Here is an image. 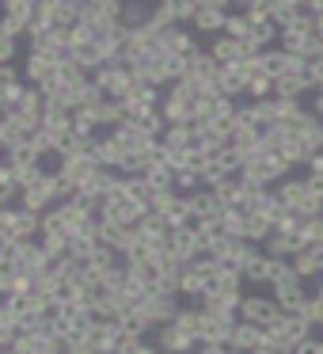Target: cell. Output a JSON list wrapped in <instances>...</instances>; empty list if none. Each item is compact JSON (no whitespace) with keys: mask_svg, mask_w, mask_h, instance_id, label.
<instances>
[{"mask_svg":"<svg viewBox=\"0 0 323 354\" xmlns=\"http://www.w3.org/2000/svg\"><path fill=\"white\" fill-rule=\"evenodd\" d=\"M57 202H65L61 198V183H57V171H42L35 183H27L23 191H19V206L31 209V214H50Z\"/></svg>","mask_w":323,"mask_h":354,"instance_id":"cell-1","label":"cell"},{"mask_svg":"<svg viewBox=\"0 0 323 354\" xmlns=\"http://www.w3.org/2000/svg\"><path fill=\"white\" fill-rule=\"evenodd\" d=\"M194 103H198V95H194V88L186 84V80L171 84L168 92H164V103H160L164 122L168 126H194Z\"/></svg>","mask_w":323,"mask_h":354,"instance_id":"cell-2","label":"cell"},{"mask_svg":"<svg viewBox=\"0 0 323 354\" xmlns=\"http://www.w3.org/2000/svg\"><path fill=\"white\" fill-rule=\"evenodd\" d=\"M262 335L270 339V343H282V346H289L293 354H297V346L304 343L308 335H312V324L308 320H300L297 313H277L274 320L262 328Z\"/></svg>","mask_w":323,"mask_h":354,"instance_id":"cell-3","label":"cell"},{"mask_svg":"<svg viewBox=\"0 0 323 354\" xmlns=\"http://www.w3.org/2000/svg\"><path fill=\"white\" fill-rule=\"evenodd\" d=\"M168 255L175 267H190L206 255V236L198 232V225H186V229H171L168 236Z\"/></svg>","mask_w":323,"mask_h":354,"instance_id":"cell-4","label":"cell"},{"mask_svg":"<svg viewBox=\"0 0 323 354\" xmlns=\"http://www.w3.org/2000/svg\"><path fill=\"white\" fill-rule=\"evenodd\" d=\"M4 305H8V313H12V320H16L19 331H42L50 324V305H46V301H39L35 293L8 297Z\"/></svg>","mask_w":323,"mask_h":354,"instance_id":"cell-5","label":"cell"},{"mask_svg":"<svg viewBox=\"0 0 323 354\" xmlns=\"http://www.w3.org/2000/svg\"><path fill=\"white\" fill-rule=\"evenodd\" d=\"M206 255H209L213 263H221V267H232V270H239V274H244L247 259L255 255V244L236 240V236H217L213 244L206 248Z\"/></svg>","mask_w":323,"mask_h":354,"instance_id":"cell-6","label":"cell"},{"mask_svg":"<svg viewBox=\"0 0 323 354\" xmlns=\"http://www.w3.org/2000/svg\"><path fill=\"white\" fill-rule=\"evenodd\" d=\"M80 24L92 27L95 35L122 24V4L118 0H80Z\"/></svg>","mask_w":323,"mask_h":354,"instance_id":"cell-7","label":"cell"},{"mask_svg":"<svg viewBox=\"0 0 323 354\" xmlns=\"http://www.w3.org/2000/svg\"><path fill=\"white\" fill-rule=\"evenodd\" d=\"M92 80L103 88V95L115 100V103H122L126 95L137 88V84H133V69H126V65H103V69L92 73Z\"/></svg>","mask_w":323,"mask_h":354,"instance_id":"cell-8","label":"cell"},{"mask_svg":"<svg viewBox=\"0 0 323 354\" xmlns=\"http://www.w3.org/2000/svg\"><path fill=\"white\" fill-rule=\"evenodd\" d=\"M126 331L118 328V320H95L92 328H88L84 343L92 346L95 354H118V346H122Z\"/></svg>","mask_w":323,"mask_h":354,"instance_id":"cell-9","label":"cell"},{"mask_svg":"<svg viewBox=\"0 0 323 354\" xmlns=\"http://www.w3.org/2000/svg\"><path fill=\"white\" fill-rule=\"evenodd\" d=\"M277 313H282L277 301L274 297H262V293H244V301H239V320L255 324V328H266Z\"/></svg>","mask_w":323,"mask_h":354,"instance_id":"cell-10","label":"cell"},{"mask_svg":"<svg viewBox=\"0 0 323 354\" xmlns=\"http://www.w3.org/2000/svg\"><path fill=\"white\" fill-rule=\"evenodd\" d=\"M232 4H224V0H202L198 4V16H194V27L206 35H224V27H228V16H232Z\"/></svg>","mask_w":323,"mask_h":354,"instance_id":"cell-11","label":"cell"},{"mask_svg":"<svg viewBox=\"0 0 323 354\" xmlns=\"http://www.w3.org/2000/svg\"><path fill=\"white\" fill-rule=\"evenodd\" d=\"M236 316H213V313H202V328H198V343H217V346H228L232 343V331H236Z\"/></svg>","mask_w":323,"mask_h":354,"instance_id":"cell-12","label":"cell"},{"mask_svg":"<svg viewBox=\"0 0 323 354\" xmlns=\"http://www.w3.org/2000/svg\"><path fill=\"white\" fill-rule=\"evenodd\" d=\"M50 263H54V259L46 255V248H42L39 240H23V244H16V270H23L27 278L50 270Z\"/></svg>","mask_w":323,"mask_h":354,"instance_id":"cell-13","label":"cell"},{"mask_svg":"<svg viewBox=\"0 0 323 354\" xmlns=\"http://www.w3.org/2000/svg\"><path fill=\"white\" fill-rule=\"evenodd\" d=\"M156 50H160L164 57H171V62H183V57H190L194 50H198V42H194L183 27H171V31L156 35Z\"/></svg>","mask_w":323,"mask_h":354,"instance_id":"cell-14","label":"cell"},{"mask_svg":"<svg viewBox=\"0 0 323 354\" xmlns=\"http://www.w3.org/2000/svg\"><path fill=\"white\" fill-rule=\"evenodd\" d=\"M137 308L156 324V328H164V324H175V316H179V308H183V305H179L175 297H168V293H148Z\"/></svg>","mask_w":323,"mask_h":354,"instance_id":"cell-15","label":"cell"},{"mask_svg":"<svg viewBox=\"0 0 323 354\" xmlns=\"http://www.w3.org/2000/svg\"><path fill=\"white\" fill-rule=\"evenodd\" d=\"M35 8H39L35 0H4V4H0V19H4L19 39H27V27H31V19H35Z\"/></svg>","mask_w":323,"mask_h":354,"instance_id":"cell-16","label":"cell"},{"mask_svg":"<svg viewBox=\"0 0 323 354\" xmlns=\"http://www.w3.org/2000/svg\"><path fill=\"white\" fill-rule=\"evenodd\" d=\"M156 346L168 354H194L202 343L194 335H186L183 328H175V324H164V328H156Z\"/></svg>","mask_w":323,"mask_h":354,"instance_id":"cell-17","label":"cell"},{"mask_svg":"<svg viewBox=\"0 0 323 354\" xmlns=\"http://www.w3.org/2000/svg\"><path fill=\"white\" fill-rule=\"evenodd\" d=\"M270 297L277 301V308H282V313H300V305L308 301L304 278H289V282H282V286H270Z\"/></svg>","mask_w":323,"mask_h":354,"instance_id":"cell-18","label":"cell"},{"mask_svg":"<svg viewBox=\"0 0 323 354\" xmlns=\"http://www.w3.org/2000/svg\"><path fill=\"white\" fill-rule=\"evenodd\" d=\"M42 130L50 133V141L57 145V153H61V145L72 138V115L61 107H46V115H42Z\"/></svg>","mask_w":323,"mask_h":354,"instance_id":"cell-19","label":"cell"},{"mask_svg":"<svg viewBox=\"0 0 323 354\" xmlns=\"http://www.w3.org/2000/svg\"><path fill=\"white\" fill-rule=\"evenodd\" d=\"M186 202H190V217H194V225H198V221H213V217H224V206L217 202V194L209 191V187H202V191L186 194Z\"/></svg>","mask_w":323,"mask_h":354,"instance_id":"cell-20","label":"cell"},{"mask_svg":"<svg viewBox=\"0 0 323 354\" xmlns=\"http://www.w3.org/2000/svg\"><path fill=\"white\" fill-rule=\"evenodd\" d=\"M262 328H255V324H247V320H239L236 324V331H232V354H255L262 346Z\"/></svg>","mask_w":323,"mask_h":354,"instance_id":"cell-21","label":"cell"},{"mask_svg":"<svg viewBox=\"0 0 323 354\" xmlns=\"http://www.w3.org/2000/svg\"><path fill=\"white\" fill-rule=\"evenodd\" d=\"M198 145V133H194V126H168V130L160 133V149L164 153H186V149Z\"/></svg>","mask_w":323,"mask_h":354,"instance_id":"cell-22","label":"cell"},{"mask_svg":"<svg viewBox=\"0 0 323 354\" xmlns=\"http://www.w3.org/2000/svg\"><path fill=\"white\" fill-rule=\"evenodd\" d=\"M293 270L300 278H323V248H300L293 255Z\"/></svg>","mask_w":323,"mask_h":354,"instance_id":"cell-23","label":"cell"},{"mask_svg":"<svg viewBox=\"0 0 323 354\" xmlns=\"http://www.w3.org/2000/svg\"><path fill=\"white\" fill-rule=\"evenodd\" d=\"M262 252H266L270 259H293V255L300 252V240L297 236H285V232H270L266 244H262Z\"/></svg>","mask_w":323,"mask_h":354,"instance_id":"cell-24","label":"cell"},{"mask_svg":"<svg viewBox=\"0 0 323 354\" xmlns=\"http://www.w3.org/2000/svg\"><path fill=\"white\" fill-rule=\"evenodd\" d=\"M118 328H122V331H126V335H130V339H145V335H148V331H153V328H156V324H153V320H148V316H145V313H141V308H137V305H133V308H130V313H122V316H118Z\"/></svg>","mask_w":323,"mask_h":354,"instance_id":"cell-25","label":"cell"},{"mask_svg":"<svg viewBox=\"0 0 323 354\" xmlns=\"http://www.w3.org/2000/svg\"><path fill=\"white\" fill-rule=\"evenodd\" d=\"M50 16H54L57 27L72 31L80 24V0H50Z\"/></svg>","mask_w":323,"mask_h":354,"instance_id":"cell-26","label":"cell"},{"mask_svg":"<svg viewBox=\"0 0 323 354\" xmlns=\"http://www.w3.org/2000/svg\"><path fill=\"white\" fill-rule=\"evenodd\" d=\"M266 278H270V255L262 248H255V255L244 267V282H266Z\"/></svg>","mask_w":323,"mask_h":354,"instance_id":"cell-27","label":"cell"},{"mask_svg":"<svg viewBox=\"0 0 323 354\" xmlns=\"http://www.w3.org/2000/svg\"><path fill=\"white\" fill-rule=\"evenodd\" d=\"M145 183L153 187V194L156 191H175V171H171L168 164H153V168L145 171Z\"/></svg>","mask_w":323,"mask_h":354,"instance_id":"cell-28","label":"cell"},{"mask_svg":"<svg viewBox=\"0 0 323 354\" xmlns=\"http://www.w3.org/2000/svg\"><path fill=\"white\" fill-rule=\"evenodd\" d=\"M16 50H19V35L0 19V65H16Z\"/></svg>","mask_w":323,"mask_h":354,"instance_id":"cell-29","label":"cell"},{"mask_svg":"<svg viewBox=\"0 0 323 354\" xmlns=\"http://www.w3.org/2000/svg\"><path fill=\"white\" fill-rule=\"evenodd\" d=\"M16 335H19L16 320H12L8 305H4V301H0V351H8V346L16 343Z\"/></svg>","mask_w":323,"mask_h":354,"instance_id":"cell-30","label":"cell"},{"mask_svg":"<svg viewBox=\"0 0 323 354\" xmlns=\"http://www.w3.org/2000/svg\"><path fill=\"white\" fill-rule=\"evenodd\" d=\"M224 236H236V240L247 236V214L244 209H224Z\"/></svg>","mask_w":323,"mask_h":354,"instance_id":"cell-31","label":"cell"},{"mask_svg":"<svg viewBox=\"0 0 323 354\" xmlns=\"http://www.w3.org/2000/svg\"><path fill=\"white\" fill-rule=\"evenodd\" d=\"M297 354H323V339H315V335H308L304 343L297 346Z\"/></svg>","mask_w":323,"mask_h":354,"instance_id":"cell-32","label":"cell"},{"mask_svg":"<svg viewBox=\"0 0 323 354\" xmlns=\"http://www.w3.org/2000/svg\"><path fill=\"white\" fill-rule=\"evenodd\" d=\"M255 354H293L289 346H282V343H270V339H262V346Z\"/></svg>","mask_w":323,"mask_h":354,"instance_id":"cell-33","label":"cell"},{"mask_svg":"<svg viewBox=\"0 0 323 354\" xmlns=\"http://www.w3.org/2000/svg\"><path fill=\"white\" fill-rule=\"evenodd\" d=\"M194 354H232V346H217V343H202Z\"/></svg>","mask_w":323,"mask_h":354,"instance_id":"cell-34","label":"cell"},{"mask_svg":"<svg viewBox=\"0 0 323 354\" xmlns=\"http://www.w3.org/2000/svg\"><path fill=\"white\" fill-rule=\"evenodd\" d=\"M61 354H95V351H92L88 343H65V351H61Z\"/></svg>","mask_w":323,"mask_h":354,"instance_id":"cell-35","label":"cell"},{"mask_svg":"<svg viewBox=\"0 0 323 354\" xmlns=\"http://www.w3.org/2000/svg\"><path fill=\"white\" fill-rule=\"evenodd\" d=\"M308 176H323V153H315L312 160H308Z\"/></svg>","mask_w":323,"mask_h":354,"instance_id":"cell-36","label":"cell"},{"mask_svg":"<svg viewBox=\"0 0 323 354\" xmlns=\"http://www.w3.org/2000/svg\"><path fill=\"white\" fill-rule=\"evenodd\" d=\"M0 153H8V118L0 115Z\"/></svg>","mask_w":323,"mask_h":354,"instance_id":"cell-37","label":"cell"},{"mask_svg":"<svg viewBox=\"0 0 323 354\" xmlns=\"http://www.w3.org/2000/svg\"><path fill=\"white\" fill-rule=\"evenodd\" d=\"M315 297H320V301H323V282H320V286H315Z\"/></svg>","mask_w":323,"mask_h":354,"instance_id":"cell-38","label":"cell"}]
</instances>
